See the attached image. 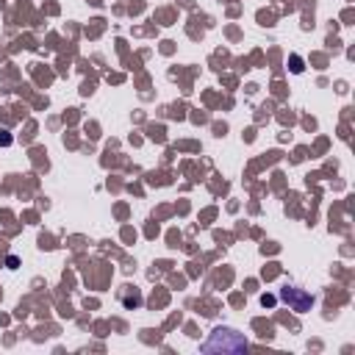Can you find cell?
I'll use <instances>...</instances> for the list:
<instances>
[{
  "label": "cell",
  "mask_w": 355,
  "mask_h": 355,
  "mask_svg": "<svg viewBox=\"0 0 355 355\" xmlns=\"http://www.w3.org/2000/svg\"><path fill=\"white\" fill-rule=\"evenodd\" d=\"M280 297H283V303H289L297 314H305V311H311V305H314V297L305 294L303 289H294V286L280 289Z\"/></svg>",
  "instance_id": "2"
},
{
  "label": "cell",
  "mask_w": 355,
  "mask_h": 355,
  "mask_svg": "<svg viewBox=\"0 0 355 355\" xmlns=\"http://www.w3.org/2000/svg\"><path fill=\"white\" fill-rule=\"evenodd\" d=\"M217 349H222V352H242V349H247V341H244L239 333L220 327V330H214L211 338L203 344V352H217Z\"/></svg>",
  "instance_id": "1"
}]
</instances>
